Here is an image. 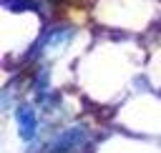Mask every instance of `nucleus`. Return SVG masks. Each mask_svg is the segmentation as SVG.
I'll return each mask as SVG.
<instances>
[{"instance_id": "obj_1", "label": "nucleus", "mask_w": 161, "mask_h": 153, "mask_svg": "<svg viewBox=\"0 0 161 153\" xmlns=\"http://www.w3.org/2000/svg\"><path fill=\"white\" fill-rule=\"evenodd\" d=\"M73 38H75V28H70V25L48 28V30L43 33V38L38 40L35 53H58V50H63Z\"/></svg>"}, {"instance_id": "obj_2", "label": "nucleus", "mask_w": 161, "mask_h": 153, "mask_svg": "<svg viewBox=\"0 0 161 153\" xmlns=\"http://www.w3.org/2000/svg\"><path fill=\"white\" fill-rule=\"evenodd\" d=\"M15 120H18V133H20L23 140H30L38 133V113H35L33 105L20 103L15 108Z\"/></svg>"}, {"instance_id": "obj_3", "label": "nucleus", "mask_w": 161, "mask_h": 153, "mask_svg": "<svg viewBox=\"0 0 161 153\" xmlns=\"http://www.w3.org/2000/svg\"><path fill=\"white\" fill-rule=\"evenodd\" d=\"M83 140H86V130H83L80 125H73V128H65V130L53 140L50 150H53V153H70L73 148L83 145Z\"/></svg>"}]
</instances>
